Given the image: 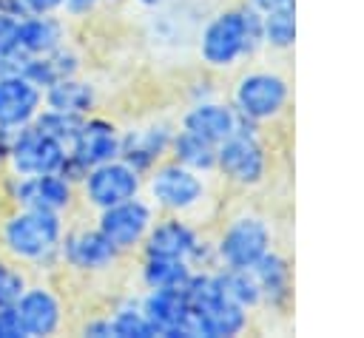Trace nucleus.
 <instances>
[{
    "instance_id": "f257e3e1",
    "label": "nucleus",
    "mask_w": 364,
    "mask_h": 338,
    "mask_svg": "<svg viewBox=\"0 0 364 338\" xmlns=\"http://www.w3.org/2000/svg\"><path fill=\"white\" fill-rule=\"evenodd\" d=\"M264 51L262 14L242 3L216 9L196 34V57L202 68L213 74H228L242 62L259 57Z\"/></svg>"
},
{
    "instance_id": "f03ea898",
    "label": "nucleus",
    "mask_w": 364,
    "mask_h": 338,
    "mask_svg": "<svg viewBox=\"0 0 364 338\" xmlns=\"http://www.w3.org/2000/svg\"><path fill=\"white\" fill-rule=\"evenodd\" d=\"M68 216L37 207H9L0 216V253L26 270L51 276L60 267V241Z\"/></svg>"
},
{
    "instance_id": "7ed1b4c3",
    "label": "nucleus",
    "mask_w": 364,
    "mask_h": 338,
    "mask_svg": "<svg viewBox=\"0 0 364 338\" xmlns=\"http://www.w3.org/2000/svg\"><path fill=\"white\" fill-rule=\"evenodd\" d=\"M225 185L239 190H256L270 176V148L262 136V125L242 116L236 133L216 145V170Z\"/></svg>"
},
{
    "instance_id": "20e7f679",
    "label": "nucleus",
    "mask_w": 364,
    "mask_h": 338,
    "mask_svg": "<svg viewBox=\"0 0 364 338\" xmlns=\"http://www.w3.org/2000/svg\"><path fill=\"white\" fill-rule=\"evenodd\" d=\"M142 193L159 213H176L196 222V213L210 202L208 173L191 170L173 159H162L145 173Z\"/></svg>"
},
{
    "instance_id": "39448f33",
    "label": "nucleus",
    "mask_w": 364,
    "mask_h": 338,
    "mask_svg": "<svg viewBox=\"0 0 364 338\" xmlns=\"http://www.w3.org/2000/svg\"><path fill=\"white\" fill-rule=\"evenodd\" d=\"M273 247H276L273 224L262 213L247 207L228 216L213 236L216 261L219 267H228V270H250Z\"/></svg>"
},
{
    "instance_id": "423d86ee",
    "label": "nucleus",
    "mask_w": 364,
    "mask_h": 338,
    "mask_svg": "<svg viewBox=\"0 0 364 338\" xmlns=\"http://www.w3.org/2000/svg\"><path fill=\"white\" fill-rule=\"evenodd\" d=\"M290 80L276 68H245L230 85V105L256 125L282 119L290 108Z\"/></svg>"
},
{
    "instance_id": "0eeeda50",
    "label": "nucleus",
    "mask_w": 364,
    "mask_h": 338,
    "mask_svg": "<svg viewBox=\"0 0 364 338\" xmlns=\"http://www.w3.org/2000/svg\"><path fill=\"white\" fill-rule=\"evenodd\" d=\"M0 190L9 207H37V210H54L63 216H68L80 199L77 182H71L60 170L37 173V176H17L6 170L0 179Z\"/></svg>"
},
{
    "instance_id": "6e6552de",
    "label": "nucleus",
    "mask_w": 364,
    "mask_h": 338,
    "mask_svg": "<svg viewBox=\"0 0 364 338\" xmlns=\"http://www.w3.org/2000/svg\"><path fill=\"white\" fill-rule=\"evenodd\" d=\"M125 256L100 233L97 224H65L60 241V267L77 276L94 278L108 276L119 267Z\"/></svg>"
},
{
    "instance_id": "1a4fd4ad",
    "label": "nucleus",
    "mask_w": 364,
    "mask_h": 338,
    "mask_svg": "<svg viewBox=\"0 0 364 338\" xmlns=\"http://www.w3.org/2000/svg\"><path fill=\"white\" fill-rule=\"evenodd\" d=\"M119 133H122V128L97 111L82 116V125H80L74 142L68 145V156H65L60 173L68 176L71 182H80L88 168L117 159L119 156Z\"/></svg>"
},
{
    "instance_id": "9d476101",
    "label": "nucleus",
    "mask_w": 364,
    "mask_h": 338,
    "mask_svg": "<svg viewBox=\"0 0 364 338\" xmlns=\"http://www.w3.org/2000/svg\"><path fill=\"white\" fill-rule=\"evenodd\" d=\"M142 187H145V176L117 156V159L88 168L82 179L77 182V196L88 210L97 213V210H105L111 205L139 196Z\"/></svg>"
},
{
    "instance_id": "9b49d317",
    "label": "nucleus",
    "mask_w": 364,
    "mask_h": 338,
    "mask_svg": "<svg viewBox=\"0 0 364 338\" xmlns=\"http://www.w3.org/2000/svg\"><path fill=\"white\" fill-rule=\"evenodd\" d=\"M156 216H159V210L151 205L148 196L139 193L134 199H125V202L111 205L105 210H97L94 224L122 256H131V253H139Z\"/></svg>"
},
{
    "instance_id": "f8f14e48",
    "label": "nucleus",
    "mask_w": 364,
    "mask_h": 338,
    "mask_svg": "<svg viewBox=\"0 0 364 338\" xmlns=\"http://www.w3.org/2000/svg\"><path fill=\"white\" fill-rule=\"evenodd\" d=\"M68 156V148L43 133L34 122L14 128L9 156H6V170L17 176H37V173H54L63 168Z\"/></svg>"
},
{
    "instance_id": "ddd939ff",
    "label": "nucleus",
    "mask_w": 364,
    "mask_h": 338,
    "mask_svg": "<svg viewBox=\"0 0 364 338\" xmlns=\"http://www.w3.org/2000/svg\"><path fill=\"white\" fill-rule=\"evenodd\" d=\"M14 310L26 338H48L65 327L63 295L48 281H28L23 295L14 301Z\"/></svg>"
},
{
    "instance_id": "4468645a",
    "label": "nucleus",
    "mask_w": 364,
    "mask_h": 338,
    "mask_svg": "<svg viewBox=\"0 0 364 338\" xmlns=\"http://www.w3.org/2000/svg\"><path fill=\"white\" fill-rule=\"evenodd\" d=\"M173 131L176 125L168 119H145L125 128L119 133V159L145 176L154 165L168 159Z\"/></svg>"
},
{
    "instance_id": "2eb2a0df",
    "label": "nucleus",
    "mask_w": 364,
    "mask_h": 338,
    "mask_svg": "<svg viewBox=\"0 0 364 338\" xmlns=\"http://www.w3.org/2000/svg\"><path fill=\"white\" fill-rule=\"evenodd\" d=\"M205 236L208 233L202 230L199 222H193L188 216H176V213H162V216L154 219L139 253L185 258L191 264V256L196 253V247L202 244Z\"/></svg>"
},
{
    "instance_id": "dca6fc26",
    "label": "nucleus",
    "mask_w": 364,
    "mask_h": 338,
    "mask_svg": "<svg viewBox=\"0 0 364 338\" xmlns=\"http://www.w3.org/2000/svg\"><path fill=\"white\" fill-rule=\"evenodd\" d=\"M43 108V88L34 85L23 71H0V128H23L34 122Z\"/></svg>"
},
{
    "instance_id": "f3484780",
    "label": "nucleus",
    "mask_w": 364,
    "mask_h": 338,
    "mask_svg": "<svg viewBox=\"0 0 364 338\" xmlns=\"http://www.w3.org/2000/svg\"><path fill=\"white\" fill-rule=\"evenodd\" d=\"M250 273L259 287L262 310L284 315L293 307V264H290V258L273 247L250 267Z\"/></svg>"
},
{
    "instance_id": "a211bd4d",
    "label": "nucleus",
    "mask_w": 364,
    "mask_h": 338,
    "mask_svg": "<svg viewBox=\"0 0 364 338\" xmlns=\"http://www.w3.org/2000/svg\"><path fill=\"white\" fill-rule=\"evenodd\" d=\"M242 125V116L236 114V108L230 105V99L213 97V99H202V102H188V108L179 116V128H188L210 142H222L230 133H236Z\"/></svg>"
},
{
    "instance_id": "6ab92c4d",
    "label": "nucleus",
    "mask_w": 364,
    "mask_h": 338,
    "mask_svg": "<svg viewBox=\"0 0 364 338\" xmlns=\"http://www.w3.org/2000/svg\"><path fill=\"white\" fill-rule=\"evenodd\" d=\"M68 43V26L60 14H26L17 20V43L14 60L20 57H43Z\"/></svg>"
},
{
    "instance_id": "aec40b11",
    "label": "nucleus",
    "mask_w": 364,
    "mask_h": 338,
    "mask_svg": "<svg viewBox=\"0 0 364 338\" xmlns=\"http://www.w3.org/2000/svg\"><path fill=\"white\" fill-rule=\"evenodd\" d=\"M139 310L162 338H176L179 324L188 312V295L185 290H145L139 295Z\"/></svg>"
},
{
    "instance_id": "412c9836",
    "label": "nucleus",
    "mask_w": 364,
    "mask_h": 338,
    "mask_svg": "<svg viewBox=\"0 0 364 338\" xmlns=\"http://www.w3.org/2000/svg\"><path fill=\"white\" fill-rule=\"evenodd\" d=\"M43 105L63 111V114H74V116H88L97 111L100 94L91 80H82L80 74H74V77H63L51 82L48 88H43Z\"/></svg>"
},
{
    "instance_id": "4be33fe9",
    "label": "nucleus",
    "mask_w": 364,
    "mask_h": 338,
    "mask_svg": "<svg viewBox=\"0 0 364 338\" xmlns=\"http://www.w3.org/2000/svg\"><path fill=\"white\" fill-rule=\"evenodd\" d=\"M191 273H193V267L185 258L151 256V253H142L139 267H136L139 284L145 290H179L188 284Z\"/></svg>"
},
{
    "instance_id": "5701e85b",
    "label": "nucleus",
    "mask_w": 364,
    "mask_h": 338,
    "mask_svg": "<svg viewBox=\"0 0 364 338\" xmlns=\"http://www.w3.org/2000/svg\"><path fill=\"white\" fill-rule=\"evenodd\" d=\"M168 159L191 168V170H199V173H213L216 170V142L188 131V128H179L173 131V139H171V151H168Z\"/></svg>"
},
{
    "instance_id": "b1692460",
    "label": "nucleus",
    "mask_w": 364,
    "mask_h": 338,
    "mask_svg": "<svg viewBox=\"0 0 364 338\" xmlns=\"http://www.w3.org/2000/svg\"><path fill=\"white\" fill-rule=\"evenodd\" d=\"M216 284H219V295L236 307H245L250 312L262 310V298H259V287L250 270H228V267H216Z\"/></svg>"
},
{
    "instance_id": "393cba45",
    "label": "nucleus",
    "mask_w": 364,
    "mask_h": 338,
    "mask_svg": "<svg viewBox=\"0 0 364 338\" xmlns=\"http://www.w3.org/2000/svg\"><path fill=\"white\" fill-rule=\"evenodd\" d=\"M264 48L276 54H287L296 45V6H279L262 14Z\"/></svg>"
},
{
    "instance_id": "a878e982",
    "label": "nucleus",
    "mask_w": 364,
    "mask_h": 338,
    "mask_svg": "<svg viewBox=\"0 0 364 338\" xmlns=\"http://www.w3.org/2000/svg\"><path fill=\"white\" fill-rule=\"evenodd\" d=\"M108 315H111L114 338H156V329L139 310V298H122L119 304H114Z\"/></svg>"
},
{
    "instance_id": "bb28decb",
    "label": "nucleus",
    "mask_w": 364,
    "mask_h": 338,
    "mask_svg": "<svg viewBox=\"0 0 364 338\" xmlns=\"http://www.w3.org/2000/svg\"><path fill=\"white\" fill-rule=\"evenodd\" d=\"M34 125L43 131V133H48L51 139H57L60 145H71L74 142V136H77V131H80V125H82V116H74V114H63V111H54V108H40V114L34 116Z\"/></svg>"
},
{
    "instance_id": "cd10ccee",
    "label": "nucleus",
    "mask_w": 364,
    "mask_h": 338,
    "mask_svg": "<svg viewBox=\"0 0 364 338\" xmlns=\"http://www.w3.org/2000/svg\"><path fill=\"white\" fill-rule=\"evenodd\" d=\"M28 281H31L28 270L20 261H14V258L0 253V307L3 304H14L23 295V290L28 287Z\"/></svg>"
},
{
    "instance_id": "c85d7f7f",
    "label": "nucleus",
    "mask_w": 364,
    "mask_h": 338,
    "mask_svg": "<svg viewBox=\"0 0 364 338\" xmlns=\"http://www.w3.org/2000/svg\"><path fill=\"white\" fill-rule=\"evenodd\" d=\"M213 97H219L216 74L208 71V68H202V74L193 77L191 85H188V102H202V99H213Z\"/></svg>"
},
{
    "instance_id": "c756f323",
    "label": "nucleus",
    "mask_w": 364,
    "mask_h": 338,
    "mask_svg": "<svg viewBox=\"0 0 364 338\" xmlns=\"http://www.w3.org/2000/svg\"><path fill=\"white\" fill-rule=\"evenodd\" d=\"M17 20L20 17L0 11V57L9 62V68H11V57H14V43H17Z\"/></svg>"
},
{
    "instance_id": "7c9ffc66",
    "label": "nucleus",
    "mask_w": 364,
    "mask_h": 338,
    "mask_svg": "<svg viewBox=\"0 0 364 338\" xmlns=\"http://www.w3.org/2000/svg\"><path fill=\"white\" fill-rule=\"evenodd\" d=\"M82 335H91V338H114V327H111V315L108 312H100V315H88L80 327Z\"/></svg>"
},
{
    "instance_id": "2f4dec72",
    "label": "nucleus",
    "mask_w": 364,
    "mask_h": 338,
    "mask_svg": "<svg viewBox=\"0 0 364 338\" xmlns=\"http://www.w3.org/2000/svg\"><path fill=\"white\" fill-rule=\"evenodd\" d=\"M0 338H26L14 304H3L0 307Z\"/></svg>"
},
{
    "instance_id": "473e14b6",
    "label": "nucleus",
    "mask_w": 364,
    "mask_h": 338,
    "mask_svg": "<svg viewBox=\"0 0 364 338\" xmlns=\"http://www.w3.org/2000/svg\"><path fill=\"white\" fill-rule=\"evenodd\" d=\"M105 0H63V11L74 20H82L88 14H94Z\"/></svg>"
},
{
    "instance_id": "72a5a7b5",
    "label": "nucleus",
    "mask_w": 364,
    "mask_h": 338,
    "mask_svg": "<svg viewBox=\"0 0 364 338\" xmlns=\"http://www.w3.org/2000/svg\"><path fill=\"white\" fill-rule=\"evenodd\" d=\"M26 14H60L63 0H20Z\"/></svg>"
},
{
    "instance_id": "f704fd0d",
    "label": "nucleus",
    "mask_w": 364,
    "mask_h": 338,
    "mask_svg": "<svg viewBox=\"0 0 364 338\" xmlns=\"http://www.w3.org/2000/svg\"><path fill=\"white\" fill-rule=\"evenodd\" d=\"M247 6H253L259 14L270 11V9H279V6H296V0H245Z\"/></svg>"
},
{
    "instance_id": "c9c22d12",
    "label": "nucleus",
    "mask_w": 364,
    "mask_h": 338,
    "mask_svg": "<svg viewBox=\"0 0 364 338\" xmlns=\"http://www.w3.org/2000/svg\"><path fill=\"white\" fill-rule=\"evenodd\" d=\"M136 6H142V9H148V11H156V9H162V6H168L171 0H134Z\"/></svg>"
},
{
    "instance_id": "e433bc0d",
    "label": "nucleus",
    "mask_w": 364,
    "mask_h": 338,
    "mask_svg": "<svg viewBox=\"0 0 364 338\" xmlns=\"http://www.w3.org/2000/svg\"><path fill=\"white\" fill-rule=\"evenodd\" d=\"M6 68H9V62H6L3 57H0V71H6Z\"/></svg>"
},
{
    "instance_id": "4c0bfd02",
    "label": "nucleus",
    "mask_w": 364,
    "mask_h": 338,
    "mask_svg": "<svg viewBox=\"0 0 364 338\" xmlns=\"http://www.w3.org/2000/svg\"><path fill=\"white\" fill-rule=\"evenodd\" d=\"M105 3H119V0H105Z\"/></svg>"
}]
</instances>
